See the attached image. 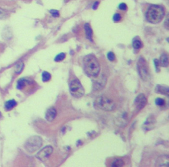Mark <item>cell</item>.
<instances>
[{
    "label": "cell",
    "instance_id": "obj_18",
    "mask_svg": "<svg viewBox=\"0 0 169 167\" xmlns=\"http://www.w3.org/2000/svg\"><path fill=\"white\" fill-rule=\"evenodd\" d=\"M42 79L44 82H48L51 79V74L48 72H43L42 73Z\"/></svg>",
    "mask_w": 169,
    "mask_h": 167
},
{
    "label": "cell",
    "instance_id": "obj_29",
    "mask_svg": "<svg viewBox=\"0 0 169 167\" xmlns=\"http://www.w3.org/2000/svg\"><path fill=\"white\" fill-rule=\"evenodd\" d=\"M98 4H99V2H95V3H94V4H93V9H96L97 8V7H98Z\"/></svg>",
    "mask_w": 169,
    "mask_h": 167
},
{
    "label": "cell",
    "instance_id": "obj_11",
    "mask_svg": "<svg viewBox=\"0 0 169 167\" xmlns=\"http://www.w3.org/2000/svg\"><path fill=\"white\" fill-rule=\"evenodd\" d=\"M56 116H57V111L54 107H51L49 108L46 113V119L48 122H52L54 120Z\"/></svg>",
    "mask_w": 169,
    "mask_h": 167
},
{
    "label": "cell",
    "instance_id": "obj_21",
    "mask_svg": "<svg viewBox=\"0 0 169 167\" xmlns=\"http://www.w3.org/2000/svg\"><path fill=\"white\" fill-rule=\"evenodd\" d=\"M65 53H60V54H59L58 55H57L56 56V58L54 59L55 60V62H61L62 61V60L64 59L65 58Z\"/></svg>",
    "mask_w": 169,
    "mask_h": 167
},
{
    "label": "cell",
    "instance_id": "obj_9",
    "mask_svg": "<svg viewBox=\"0 0 169 167\" xmlns=\"http://www.w3.org/2000/svg\"><path fill=\"white\" fill-rule=\"evenodd\" d=\"M134 102L136 108L138 110H142L145 107V105L147 104V100L145 96L143 94H139L136 97Z\"/></svg>",
    "mask_w": 169,
    "mask_h": 167
},
{
    "label": "cell",
    "instance_id": "obj_32",
    "mask_svg": "<svg viewBox=\"0 0 169 167\" xmlns=\"http://www.w3.org/2000/svg\"><path fill=\"white\" fill-rule=\"evenodd\" d=\"M2 117V114H1V112H0V118H1Z\"/></svg>",
    "mask_w": 169,
    "mask_h": 167
},
{
    "label": "cell",
    "instance_id": "obj_19",
    "mask_svg": "<svg viewBox=\"0 0 169 167\" xmlns=\"http://www.w3.org/2000/svg\"><path fill=\"white\" fill-rule=\"evenodd\" d=\"M23 68H24V63L22 62H20L19 63H17L15 66V73L17 74L21 73L23 72Z\"/></svg>",
    "mask_w": 169,
    "mask_h": 167
},
{
    "label": "cell",
    "instance_id": "obj_14",
    "mask_svg": "<svg viewBox=\"0 0 169 167\" xmlns=\"http://www.w3.org/2000/svg\"><path fill=\"white\" fill-rule=\"evenodd\" d=\"M84 31H85V34H86V37L87 38V39L91 42H93V31L92 28H91L90 24L86 23L84 24Z\"/></svg>",
    "mask_w": 169,
    "mask_h": 167
},
{
    "label": "cell",
    "instance_id": "obj_16",
    "mask_svg": "<svg viewBox=\"0 0 169 167\" xmlns=\"http://www.w3.org/2000/svg\"><path fill=\"white\" fill-rule=\"evenodd\" d=\"M16 106H17V102L15 100H10L6 102L5 104V107L6 110L10 111V110H11Z\"/></svg>",
    "mask_w": 169,
    "mask_h": 167
},
{
    "label": "cell",
    "instance_id": "obj_10",
    "mask_svg": "<svg viewBox=\"0 0 169 167\" xmlns=\"http://www.w3.org/2000/svg\"><path fill=\"white\" fill-rule=\"evenodd\" d=\"M155 120L154 118V116H149V118H147L145 122H144L143 128L145 131L153 130L155 127Z\"/></svg>",
    "mask_w": 169,
    "mask_h": 167
},
{
    "label": "cell",
    "instance_id": "obj_25",
    "mask_svg": "<svg viewBox=\"0 0 169 167\" xmlns=\"http://www.w3.org/2000/svg\"><path fill=\"white\" fill-rule=\"evenodd\" d=\"M154 63H155V66L156 68V72H160V69H159V62H158V59H154Z\"/></svg>",
    "mask_w": 169,
    "mask_h": 167
},
{
    "label": "cell",
    "instance_id": "obj_30",
    "mask_svg": "<svg viewBox=\"0 0 169 167\" xmlns=\"http://www.w3.org/2000/svg\"><path fill=\"white\" fill-rule=\"evenodd\" d=\"M5 15V14L4 13V12H3L2 9H0V17H4Z\"/></svg>",
    "mask_w": 169,
    "mask_h": 167
},
{
    "label": "cell",
    "instance_id": "obj_22",
    "mask_svg": "<svg viewBox=\"0 0 169 167\" xmlns=\"http://www.w3.org/2000/svg\"><path fill=\"white\" fill-rule=\"evenodd\" d=\"M155 104L158 106H163L165 105V101L162 98H157L155 100Z\"/></svg>",
    "mask_w": 169,
    "mask_h": 167
},
{
    "label": "cell",
    "instance_id": "obj_7",
    "mask_svg": "<svg viewBox=\"0 0 169 167\" xmlns=\"http://www.w3.org/2000/svg\"><path fill=\"white\" fill-rule=\"evenodd\" d=\"M52 152L53 147L50 145H48V146H46L38 153L37 157L41 161H45L51 155Z\"/></svg>",
    "mask_w": 169,
    "mask_h": 167
},
{
    "label": "cell",
    "instance_id": "obj_2",
    "mask_svg": "<svg viewBox=\"0 0 169 167\" xmlns=\"http://www.w3.org/2000/svg\"><path fill=\"white\" fill-rule=\"evenodd\" d=\"M145 16L149 23L153 24L158 23L164 18V9L161 6L157 5H151L147 11Z\"/></svg>",
    "mask_w": 169,
    "mask_h": 167
},
{
    "label": "cell",
    "instance_id": "obj_20",
    "mask_svg": "<svg viewBox=\"0 0 169 167\" xmlns=\"http://www.w3.org/2000/svg\"><path fill=\"white\" fill-rule=\"evenodd\" d=\"M133 47L136 50H139L140 48H142L143 47L142 42H141L139 40H134L133 41Z\"/></svg>",
    "mask_w": 169,
    "mask_h": 167
},
{
    "label": "cell",
    "instance_id": "obj_13",
    "mask_svg": "<svg viewBox=\"0 0 169 167\" xmlns=\"http://www.w3.org/2000/svg\"><path fill=\"white\" fill-rule=\"evenodd\" d=\"M155 92L158 94L166 95L167 97L169 95V88L167 86L158 85L155 88Z\"/></svg>",
    "mask_w": 169,
    "mask_h": 167
},
{
    "label": "cell",
    "instance_id": "obj_26",
    "mask_svg": "<svg viewBox=\"0 0 169 167\" xmlns=\"http://www.w3.org/2000/svg\"><path fill=\"white\" fill-rule=\"evenodd\" d=\"M50 13L53 15V17H58L59 16V13L58 12V11L57 10H54V9H52L50 11Z\"/></svg>",
    "mask_w": 169,
    "mask_h": 167
},
{
    "label": "cell",
    "instance_id": "obj_6",
    "mask_svg": "<svg viewBox=\"0 0 169 167\" xmlns=\"http://www.w3.org/2000/svg\"><path fill=\"white\" fill-rule=\"evenodd\" d=\"M69 90L70 93L75 98L81 97L84 93V88L78 79H73L72 81L69 85Z\"/></svg>",
    "mask_w": 169,
    "mask_h": 167
},
{
    "label": "cell",
    "instance_id": "obj_17",
    "mask_svg": "<svg viewBox=\"0 0 169 167\" xmlns=\"http://www.w3.org/2000/svg\"><path fill=\"white\" fill-rule=\"evenodd\" d=\"M124 165H125V162L122 159H118L114 160V161H113V162H112V166L121 167V166H124Z\"/></svg>",
    "mask_w": 169,
    "mask_h": 167
},
{
    "label": "cell",
    "instance_id": "obj_4",
    "mask_svg": "<svg viewBox=\"0 0 169 167\" xmlns=\"http://www.w3.org/2000/svg\"><path fill=\"white\" fill-rule=\"evenodd\" d=\"M137 71L142 79L147 81L150 79V72L149 66L146 60L143 58H139L137 63Z\"/></svg>",
    "mask_w": 169,
    "mask_h": 167
},
{
    "label": "cell",
    "instance_id": "obj_23",
    "mask_svg": "<svg viewBox=\"0 0 169 167\" xmlns=\"http://www.w3.org/2000/svg\"><path fill=\"white\" fill-rule=\"evenodd\" d=\"M27 81L24 80L23 79H20L18 83H17V88H19V89H22V88L24 87V85L26 84Z\"/></svg>",
    "mask_w": 169,
    "mask_h": 167
},
{
    "label": "cell",
    "instance_id": "obj_28",
    "mask_svg": "<svg viewBox=\"0 0 169 167\" xmlns=\"http://www.w3.org/2000/svg\"><path fill=\"white\" fill-rule=\"evenodd\" d=\"M119 8L120 9H121V10H124V11H126L127 9V5L126 3H122L121 4H120L119 5Z\"/></svg>",
    "mask_w": 169,
    "mask_h": 167
},
{
    "label": "cell",
    "instance_id": "obj_31",
    "mask_svg": "<svg viewBox=\"0 0 169 167\" xmlns=\"http://www.w3.org/2000/svg\"><path fill=\"white\" fill-rule=\"evenodd\" d=\"M168 19L166 20V21H165V26H166V27H167V28H168Z\"/></svg>",
    "mask_w": 169,
    "mask_h": 167
},
{
    "label": "cell",
    "instance_id": "obj_3",
    "mask_svg": "<svg viewBox=\"0 0 169 167\" xmlns=\"http://www.w3.org/2000/svg\"><path fill=\"white\" fill-rule=\"evenodd\" d=\"M94 105L95 107L104 111H112L115 108V103L110 98L100 96L94 100Z\"/></svg>",
    "mask_w": 169,
    "mask_h": 167
},
{
    "label": "cell",
    "instance_id": "obj_24",
    "mask_svg": "<svg viewBox=\"0 0 169 167\" xmlns=\"http://www.w3.org/2000/svg\"><path fill=\"white\" fill-rule=\"evenodd\" d=\"M107 58L109 60H110V61L113 62V61H114L115 59H116V56H115V54H114L113 52H110L108 53Z\"/></svg>",
    "mask_w": 169,
    "mask_h": 167
},
{
    "label": "cell",
    "instance_id": "obj_1",
    "mask_svg": "<svg viewBox=\"0 0 169 167\" xmlns=\"http://www.w3.org/2000/svg\"><path fill=\"white\" fill-rule=\"evenodd\" d=\"M84 70L88 75L97 77L100 72V64L96 57L92 54L86 56L83 58Z\"/></svg>",
    "mask_w": 169,
    "mask_h": 167
},
{
    "label": "cell",
    "instance_id": "obj_27",
    "mask_svg": "<svg viewBox=\"0 0 169 167\" xmlns=\"http://www.w3.org/2000/svg\"><path fill=\"white\" fill-rule=\"evenodd\" d=\"M113 20L115 22H118L121 20V15L119 13H116L113 17Z\"/></svg>",
    "mask_w": 169,
    "mask_h": 167
},
{
    "label": "cell",
    "instance_id": "obj_12",
    "mask_svg": "<svg viewBox=\"0 0 169 167\" xmlns=\"http://www.w3.org/2000/svg\"><path fill=\"white\" fill-rule=\"evenodd\" d=\"M169 165V157L167 155L161 156L157 159L156 166H168Z\"/></svg>",
    "mask_w": 169,
    "mask_h": 167
},
{
    "label": "cell",
    "instance_id": "obj_15",
    "mask_svg": "<svg viewBox=\"0 0 169 167\" xmlns=\"http://www.w3.org/2000/svg\"><path fill=\"white\" fill-rule=\"evenodd\" d=\"M158 62H159V65L162 67H166L168 66V57L167 54H162L160 59L158 60Z\"/></svg>",
    "mask_w": 169,
    "mask_h": 167
},
{
    "label": "cell",
    "instance_id": "obj_5",
    "mask_svg": "<svg viewBox=\"0 0 169 167\" xmlns=\"http://www.w3.org/2000/svg\"><path fill=\"white\" fill-rule=\"evenodd\" d=\"M42 145V140L39 136H32L26 141L24 147L29 153H34L40 149Z\"/></svg>",
    "mask_w": 169,
    "mask_h": 167
},
{
    "label": "cell",
    "instance_id": "obj_8",
    "mask_svg": "<svg viewBox=\"0 0 169 167\" xmlns=\"http://www.w3.org/2000/svg\"><path fill=\"white\" fill-rule=\"evenodd\" d=\"M107 84V77L103 75L98 77L97 79H95L93 81V89L96 91H100L105 87Z\"/></svg>",
    "mask_w": 169,
    "mask_h": 167
}]
</instances>
